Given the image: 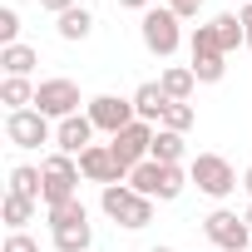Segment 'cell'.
<instances>
[{
    "mask_svg": "<svg viewBox=\"0 0 252 252\" xmlns=\"http://www.w3.org/2000/svg\"><path fill=\"white\" fill-rule=\"evenodd\" d=\"M203 237H208L213 247H222V252H247L252 227H247L242 213H232V208H213V213L203 218Z\"/></svg>",
    "mask_w": 252,
    "mask_h": 252,
    "instance_id": "5b68a950",
    "label": "cell"
},
{
    "mask_svg": "<svg viewBox=\"0 0 252 252\" xmlns=\"http://www.w3.org/2000/svg\"><path fill=\"white\" fill-rule=\"evenodd\" d=\"M5 193L30 198V203H45V173H40V168H30V163H15V168H10V188H5Z\"/></svg>",
    "mask_w": 252,
    "mask_h": 252,
    "instance_id": "9a60e30c",
    "label": "cell"
},
{
    "mask_svg": "<svg viewBox=\"0 0 252 252\" xmlns=\"http://www.w3.org/2000/svg\"><path fill=\"white\" fill-rule=\"evenodd\" d=\"M55 30H60V40L79 45V40H89V35H94V15H89L84 5H74V10H64V15H60V25H55Z\"/></svg>",
    "mask_w": 252,
    "mask_h": 252,
    "instance_id": "ac0fdd59",
    "label": "cell"
},
{
    "mask_svg": "<svg viewBox=\"0 0 252 252\" xmlns=\"http://www.w3.org/2000/svg\"><path fill=\"white\" fill-rule=\"evenodd\" d=\"M84 114H89V124H94V129L99 134H124V129H129V124L139 119L134 114V99H119V94H94L89 104H84Z\"/></svg>",
    "mask_w": 252,
    "mask_h": 252,
    "instance_id": "9c48e42d",
    "label": "cell"
},
{
    "mask_svg": "<svg viewBox=\"0 0 252 252\" xmlns=\"http://www.w3.org/2000/svg\"><path fill=\"white\" fill-rule=\"evenodd\" d=\"M154 124H144V119H134L124 134H114L109 139V149H114V158H119V168L124 173H134L139 163H149V154H154Z\"/></svg>",
    "mask_w": 252,
    "mask_h": 252,
    "instance_id": "52a82bcc",
    "label": "cell"
},
{
    "mask_svg": "<svg viewBox=\"0 0 252 252\" xmlns=\"http://www.w3.org/2000/svg\"><path fill=\"white\" fill-rule=\"evenodd\" d=\"M50 213V227H64V222H84L89 218V208L79 203V198H69V203H60V208H45Z\"/></svg>",
    "mask_w": 252,
    "mask_h": 252,
    "instance_id": "cb8c5ba5",
    "label": "cell"
},
{
    "mask_svg": "<svg viewBox=\"0 0 252 252\" xmlns=\"http://www.w3.org/2000/svg\"><path fill=\"white\" fill-rule=\"evenodd\" d=\"M124 10H154V0H119Z\"/></svg>",
    "mask_w": 252,
    "mask_h": 252,
    "instance_id": "1f68e13d",
    "label": "cell"
},
{
    "mask_svg": "<svg viewBox=\"0 0 252 252\" xmlns=\"http://www.w3.org/2000/svg\"><path fill=\"white\" fill-rule=\"evenodd\" d=\"M193 74L198 84H218L227 74V55H193Z\"/></svg>",
    "mask_w": 252,
    "mask_h": 252,
    "instance_id": "603a6c76",
    "label": "cell"
},
{
    "mask_svg": "<svg viewBox=\"0 0 252 252\" xmlns=\"http://www.w3.org/2000/svg\"><path fill=\"white\" fill-rule=\"evenodd\" d=\"M188 50H193V55H222V50H218L213 25H198V30H193V40H188Z\"/></svg>",
    "mask_w": 252,
    "mask_h": 252,
    "instance_id": "4316f807",
    "label": "cell"
},
{
    "mask_svg": "<svg viewBox=\"0 0 252 252\" xmlns=\"http://www.w3.org/2000/svg\"><path fill=\"white\" fill-rule=\"evenodd\" d=\"M35 64H40V50H30V45H5V50H0V69H5V79H30Z\"/></svg>",
    "mask_w": 252,
    "mask_h": 252,
    "instance_id": "5bb4252c",
    "label": "cell"
},
{
    "mask_svg": "<svg viewBox=\"0 0 252 252\" xmlns=\"http://www.w3.org/2000/svg\"><path fill=\"white\" fill-rule=\"evenodd\" d=\"M163 5H168V10L178 15V20H193V15L203 10V0H163Z\"/></svg>",
    "mask_w": 252,
    "mask_h": 252,
    "instance_id": "f1b7e54d",
    "label": "cell"
},
{
    "mask_svg": "<svg viewBox=\"0 0 252 252\" xmlns=\"http://www.w3.org/2000/svg\"><path fill=\"white\" fill-rule=\"evenodd\" d=\"M40 213V203H30V198H15V193H5V203H0V218H5V227L10 232H25V222Z\"/></svg>",
    "mask_w": 252,
    "mask_h": 252,
    "instance_id": "44dd1931",
    "label": "cell"
},
{
    "mask_svg": "<svg viewBox=\"0 0 252 252\" xmlns=\"http://www.w3.org/2000/svg\"><path fill=\"white\" fill-rule=\"evenodd\" d=\"M50 232H55V247H60V252H89V242H94V227H89V218H84V222L50 227Z\"/></svg>",
    "mask_w": 252,
    "mask_h": 252,
    "instance_id": "ffe728a7",
    "label": "cell"
},
{
    "mask_svg": "<svg viewBox=\"0 0 252 252\" xmlns=\"http://www.w3.org/2000/svg\"><path fill=\"white\" fill-rule=\"evenodd\" d=\"M5 45H20V10L15 5L0 10V50H5Z\"/></svg>",
    "mask_w": 252,
    "mask_h": 252,
    "instance_id": "484cf974",
    "label": "cell"
},
{
    "mask_svg": "<svg viewBox=\"0 0 252 252\" xmlns=\"http://www.w3.org/2000/svg\"><path fill=\"white\" fill-rule=\"evenodd\" d=\"M5 252H40V242H35L30 232H10V237H5Z\"/></svg>",
    "mask_w": 252,
    "mask_h": 252,
    "instance_id": "83f0119b",
    "label": "cell"
},
{
    "mask_svg": "<svg viewBox=\"0 0 252 252\" xmlns=\"http://www.w3.org/2000/svg\"><path fill=\"white\" fill-rule=\"evenodd\" d=\"M237 20H242V30H247V50H252V0H247V5L237 10Z\"/></svg>",
    "mask_w": 252,
    "mask_h": 252,
    "instance_id": "4dcf8cb0",
    "label": "cell"
},
{
    "mask_svg": "<svg viewBox=\"0 0 252 252\" xmlns=\"http://www.w3.org/2000/svg\"><path fill=\"white\" fill-rule=\"evenodd\" d=\"M99 208H104V218H114L119 227H129V232H139V227L154 222V198H139L129 183L99 188Z\"/></svg>",
    "mask_w": 252,
    "mask_h": 252,
    "instance_id": "6da1fadb",
    "label": "cell"
},
{
    "mask_svg": "<svg viewBox=\"0 0 252 252\" xmlns=\"http://www.w3.org/2000/svg\"><path fill=\"white\" fill-rule=\"evenodd\" d=\"M208 25H213V35H218V50H222V55H232L237 45H247V30H242V20H237L232 10H222V15H213Z\"/></svg>",
    "mask_w": 252,
    "mask_h": 252,
    "instance_id": "2e32d148",
    "label": "cell"
},
{
    "mask_svg": "<svg viewBox=\"0 0 252 252\" xmlns=\"http://www.w3.org/2000/svg\"><path fill=\"white\" fill-rule=\"evenodd\" d=\"M94 124H89V114H69V119H60L55 124V149L60 154H69V158H79L89 144H94Z\"/></svg>",
    "mask_w": 252,
    "mask_h": 252,
    "instance_id": "8fae6325",
    "label": "cell"
},
{
    "mask_svg": "<svg viewBox=\"0 0 252 252\" xmlns=\"http://www.w3.org/2000/svg\"><path fill=\"white\" fill-rule=\"evenodd\" d=\"M193 104H168V114H163V124H158V129H173V134H188L193 129Z\"/></svg>",
    "mask_w": 252,
    "mask_h": 252,
    "instance_id": "d4e9b609",
    "label": "cell"
},
{
    "mask_svg": "<svg viewBox=\"0 0 252 252\" xmlns=\"http://www.w3.org/2000/svg\"><path fill=\"white\" fill-rule=\"evenodd\" d=\"M158 84H163V94H168L173 104H188L193 89H198V74H193V64H168V69L158 74Z\"/></svg>",
    "mask_w": 252,
    "mask_h": 252,
    "instance_id": "4fadbf2b",
    "label": "cell"
},
{
    "mask_svg": "<svg viewBox=\"0 0 252 252\" xmlns=\"http://www.w3.org/2000/svg\"><path fill=\"white\" fill-rule=\"evenodd\" d=\"M5 139H10V149L55 144V119H45L40 109H15V114H5Z\"/></svg>",
    "mask_w": 252,
    "mask_h": 252,
    "instance_id": "8992f818",
    "label": "cell"
},
{
    "mask_svg": "<svg viewBox=\"0 0 252 252\" xmlns=\"http://www.w3.org/2000/svg\"><path fill=\"white\" fill-rule=\"evenodd\" d=\"M149 252H173V247H168V242H158V247H149Z\"/></svg>",
    "mask_w": 252,
    "mask_h": 252,
    "instance_id": "836d02e7",
    "label": "cell"
},
{
    "mask_svg": "<svg viewBox=\"0 0 252 252\" xmlns=\"http://www.w3.org/2000/svg\"><path fill=\"white\" fill-rule=\"evenodd\" d=\"M168 104H173V99H168V94H163V84H154V79L134 89V114H139L144 124H154V129H158V124H163V114H168Z\"/></svg>",
    "mask_w": 252,
    "mask_h": 252,
    "instance_id": "7c38bea8",
    "label": "cell"
},
{
    "mask_svg": "<svg viewBox=\"0 0 252 252\" xmlns=\"http://www.w3.org/2000/svg\"><path fill=\"white\" fill-rule=\"evenodd\" d=\"M35 79H0V104H5V114L15 109H35Z\"/></svg>",
    "mask_w": 252,
    "mask_h": 252,
    "instance_id": "e0dca14e",
    "label": "cell"
},
{
    "mask_svg": "<svg viewBox=\"0 0 252 252\" xmlns=\"http://www.w3.org/2000/svg\"><path fill=\"white\" fill-rule=\"evenodd\" d=\"M188 178L198 183V193H208V198H227L232 188H242V178L232 173V163L222 158V154H198L193 163H188Z\"/></svg>",
    "mask_w": 252,
    "mask_h": 252,
    "instance_id": "277c9868",
    "label": "cell"
},
{
    "mask_svg": "<svg viewBox=\"0 0 252 252\" xmlns=\"http://www.w3.org/2000/svg\"><path fill=\"white\" fill-rule=\"evenodd\" d=\"M74 5H79V0H40V10H50L55 20H60L64 10H74Z\"/></svg>",
    "mask_w": 252,
    "mask_h": 252,
    "instance_id": "f546056e",
    "label": "cell"
},
{
    "mask_svg": "<svg viewBox=\"0 0 252 252\" xmlns=\"http://www.w3.org/2000/svg\"><path fill=\"white\" fill-rule=\"evenodd\" d=\"M242 193H247V198H252V168H247V173H242Z\"/></svg>",
    "mask_w": 252,
    "mask_h": 252,
    "instance_id": "d6a6232c",
    "label": "cell"
},
{
    "mask_svg": "<svg viewBox=\"0 0 252 252\" xmlns=\"http://www.w3.org/2000/svg\"><path fill=\"white\" fill-rule=\"evenodd\" d=\"M79 84L74 79H64V74H55V79H40V89H35V109L45 114V119H69V114H79Z\"/></svg>",
    "mask_w": 252,
    "mask_h": 252,
    "instance_id": "ba28073f",
    "label": "cell"
},
{
    "mask_svg": "<svg viewBox=\"0 0 252 252\" xmlns=\"http://www.w3.org/2000/svg\"><path fill=\"white\" fill-rule=\"evenodd\" d=\"M79 173H84V183H99V188H109V183H129V173L119 168V158H114L109 144H89V149L79 154Z\"/></svg>",
    "mask_w": 252,
    "mask_h": 252,
    "instance_id": "30bf717a",
    "label": "cell"
},
{
    "mask_svg": "<svg viewBox=\"0 0 252 252\" xmlns=\"http://www.w3.org/2000/svg\"><path fill=\"white\" fill-rule=\"evenodd\" d=\"M242 218H247V227H252V203H247V208H242Z\"/></svg>",
    "mask_w": 252,
    "mask_h": 252,
    "instance_id": "e575fe53",
    "label": "cell"
},
{
    "mask_svg": "<svg viewBox=\"0 0 252 252\" xmlns=\"http://www.w3.org/2000/svg\"><path fill=\"white\" fill-rule=\"evenodd\" d=\"M129 188H134L139 198H154V203H158V193H163V163H154V158L139 163V168L129 173Z\"/></svg>",
    "mask_w": 252,
    "mask_h": 252,
    "instance_id": "d6986e66",
    "label": "cell"
},
{
    "mask_svg": "<svg viewBox=\"0 0 252 252\" xmlns=\"http://www.w3.org/2000/svg\"><path fill=\"white\" fill-rule=\"evenodd\" d=\"M139 35H144V50H149V55L168 60V55H178V45H183V20H178L168 5H154V10H144Z\"/></svg>",
    "mask_w": 252,
    "mask_h": 252,
    "instance_id": "7a4b0ae2",
    "label": "cell"
},
{
    "mask_svg": "<svg viewBox=\"0 0 252 252\" xmlns=\"http://www.w3.org/2000/svg\"><path fill=\"white\" fill-rule=\"evenodd\" d=\"M154 163H183V134H173V129H158L154 134V154H149Z\"/></svg>",
    "mask_w": 252,
    "mask_h": 252,
    "instance_id": "7402d4cb",
    "label": "cell"
},
{
    "mask_svg": "<svg viewBox=\"0 0 252 252\" xmlns=\"http://www.w3.org/2000/svg\"><path fill=\"white\" fill-rule=\"evenodd\" d=\"M40 173H45V208H60V203H69V198H79V158H69V154H50L45 163H40Z\"/></svg>",
    "mask_w": 252,
    "mask_h": 252,
    "instance_id": "3957f363",
    "label": "cell"
}]
</instances>
